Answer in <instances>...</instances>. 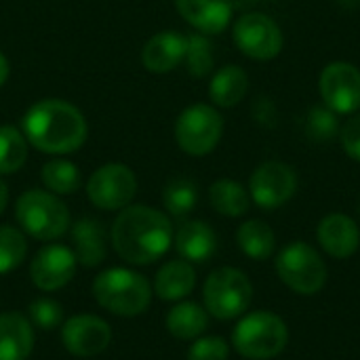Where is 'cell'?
I'll return each mask as SVG.
<instances>
[{
  "instance_id": "2",
  "label": "cell",
  "mask_w": 360,
  "mask_h": 360,
  "mask_svg": "<svg viewBox=\"0 0 360 360\" xmlns=\"http://www.w3.org/2000/svg\"><path fill=\"white\" fill-rule=\"evenodd\" d=\"M21 133L36 150L63 156L82 148L89 127L82 112L70 101L42 99L25 112L21 120Z\"/></svg>"
},
{
  "instance_id": "9",
  "label": "cell",
  "mask_w": 360,
  "mask_h": 360,
  "mask_svg": "<svg viewBox=\"0 0 360 360\" xmlns=\"http://www.w3.org/2000/svg\"><path fill=\"white\" fill-rule=\"evenodd\" d=\"M234 44L255 61H270L281 55L285 38L278 23L264 13H243L232 27Z\"/></svg>"
},
{
  "instance_id": "30",
  "label": "cell",
  "mask_w": 360,
  "mask_h": 360,
  "mask_svg": "<svg viewBox=\"0 0 360 360\" xmlns=\"http://www.w3.org/2000/svg\"><path fill=\"white\" fill-rule=\"evenodd\" d=\"M27 255L25 234L13 226H0V274L17 270Z\"/></svg>"
},
{
  "instance_id": "12",
  "label": "cell",
  "mask_w": 360,
  "mask_h": 360,
  "mask_svg": "<svg viewBox=\"0 0 360 360\" xmlns=\"http://www.w3.org/2000/svg\"><path fill=\"white\" fill-rule=\"evenodd\" d=\"M319 91L329 110L356 114L360 110V70L350 61H331L323 68Z\"/></svg>"
},
{
  "instance_id": "1",
  "label": "cell",
  "mask_w": 360,
  "mask_h": 360,
  "mask_svg": "<svg viewBox=\"0 0 360 360\" xmlns=\"http://www.w3.org/2000/svg\"><path fill=\"white\" fill-rule=\"evenodd\" d=\"M110 243L122 262L131 266H150L173 245V226L169 215L154 207L129 205L114 219Z\"/></svg>"
},
{
  "instance_id": "29",
  "label": "cell",
  "mask_w": 360,
  "mask_h": 360,
  "mask_svg": "<svg viewBox=\"0 0 360 360\" xmlns=\"http://www.w3.org/2000/svg\"><path fill=\"white\" fill-rule=\"evenodd\" d=\"M188 44H186V68L190 72V76L194 78H205L213 72L215 65V57H213V44L207 38V34H190L186 36Z\"/></svg>"
},
{
  "instance_id": "27",
  "label": "cell",
  "mask_w": 360,
  "mask_h": 360,
  "mask_svg": "<svg viewBox=\"0 0 360 360\" xmlns=\"http://www.w3.org/2000/svg\"><path fill=\"white\" fill-rule=\"evenodd\" d=\"M40 179L44 188L57 196L74 194L80 188V171L74 162L65 158H55L46 162L40 171Z\"/></svg>"
},
{
  "instance_id": "5",
  "label": "cell",
  "mask_w": 360,
  "mask_h": 360,
  "mask_svg": "<svg viewBox=\"0 0 360 360\" xmlns=\"http://www.w3.org/2000/svg\"><path fill=\"white\" fill-rule=\"evenodd\" d=\"M289 342L287 325L281 316L259 310L251 312L232 331L234 350L249 360H270L278 356Z\"/></svg>"
},
{
  "instance_id": "23",
  "label": "cell",
  "mask_w": 360,
  "mask_h": 360,
  "mask_svg": "<svg viewBox=\"0 0 360 360\" xmlns=\"http://www.w3.org/2000/svg\"><path fill=\"white\" fill-rule=\"evenodd\" d=\"M167 331L177 338V340H184V342H190V340H198L207 325H209V312L196 304V302H177V306H173L167 314Z\"/></svg>"
},
{
  "instance_id": "8",
  "label": "cell",
  "mask_w": 360,
  "mask_h": 360,
  "mask_svg": "<svg viewBox=\"0 0 360 360\" xmlns=\"http://www.w3.org/2000/svg\"><path fill=\"white\" fill-rule=\"evenodd\" d=\"M224 135L221 114L207 103H194L186 108L175 122L177 146L188 156H207L211 154Z\"/></svg>"
},
{
  "instance_id": "26",
  "label": "cell",
  "mask_w": 360,
  "mask_h": 360,
  "mask_svg": "<svg viewBox=\"0 0 360 360\" xmlns=\"http://www.w3.org/2000/svg\"><path fill=\"white\" fill-rule=\"evenodd\" d=\"M198 202V188L188 177H173L162 188V205L169 215L186 217Z\"/></svg>"
},
{
  "instance_id": "7",
  "label": "cell",
  "mask_w": 360,
  "mask_h": 360,
  "mask_svg": "<svg viewBox=\"0 0 360 360\" xmlns=\"http://www.w3.org/2000/svg\"><path fill=\"white\" fill-rule=\"evenodd\" d=\"M281 281L300 295H314L327 283V266L319 251L304 240L289 243L276 257Z\"/></svg>"
},
{
  "instance_id": "21",
  "label": "cell",
  "mask_w": 360,
  "mask_h": 360,
  "mask_svg": "<svg viewBox=\"0 0 360 360\" xmlns=\"http://www.w3.org/2000/svg\"><path fill=\"white\" fill-rule=\"evenodd\" d=\"M196 287L194 266L186 259H171L162 264L154 276V293L162 302H181Z\"/></svg>"
},
{
  "instance_id": "25",
  "label": "cell",
  "mask_w": 360,
  "mask_h": 360,
  "mask_svg": "<svg viewBox=\"0 0 360 360\" xmlns=\"http://www.w3.org/2000/svg\"><path fill=\"white\" fill-rule=\"evenodd\" d=\"M236 243H238L240 251L251 259H268L276 249L274 232L262 219L245 221L236 232Z\"/></svg>"
},
{
  "instance_id": "32",
  "label": "cell",
  "mask_w": 360,
  "mask_h": 360,
  "mask_svg": "<svg viewBox=\"0 0 360 360\" xmlns=\"http://www.w3.org/2000/svg\"><path fill=\"white\" fill-rule=\"evenodd\" d=\"M27 319H30V323L36 329L53 331V329H59L63 325L65 314H63V306L57 300H53V297H38V300L30 302Z\"/></svg>"
},
{
  "instance_id": "13",
  "label": "cell",
  "mask_w": 360,
  "mask_h": 360,
  "mask_svg": "<svg viewBox=\"0 0 360 360\" xmlns=\"http://www.w3.org/2000/svg\"><path fill=\"white\" fill-rule=\"evenodd\" d=\"M61 329V344L63 348L78 356L91 359L108 350L112 344V327L95 314H76L63 321Z\"/></svg>"
},
{
  "instance_id": "33",
  "label": "cell",
  "mask_w": 360,
  "mask_h": 360,
  "mask_svg": "<svg viewBox=\"0 0 360 360\" xmlns=\"http://www.w3.org/2000/svg\"><path fill=\"white\" fill-rule=\"evenodd\" d=\"M228 356H230V346L219 335L198 338L188 348V360H228Z\"/></svg>"
},
{
  "instance_id": "17",
  "label": "cell",
  "mask_w": 360,
  "mask_h": 360,
  "mask_svg": "<svg viewBox=\"0 0 360 360\" xmlns=\"http://www.w3.org/2000/svg\"><path fill=\"white\" fill-rule=\"evenodd\" d=\"M188 38L181 32L165 30L154 34L141 51V63L152 74H167L173 72L186 57Z\"/></svg>"
},
{
  "instance_id": "36",
  "label": "cell",
  "mask_w": 360,
  "mask_h": 360,
  "mask_svg": "<svg viewBox=\"0 0 360 360\" xmlns=\"http://www.w3.org/2000/svg\"><path fill=\"white\" fill-rule=\"evenodd\" d=\"M8 72H11L8 59H6V57H4V53L0 51V86L6 82V78H8Z\"/></svg>"
},
{
  "instance_id": "37",
  "label": "cell",
  "mask_w": 360,
  "mask_h": 360,
  "mask_svg": "<svg viewBox=\"0 0 360 360\" xmlns=\"http://www.w3.org/2000/svg\"><path fill=\"white\" fill-rule=\"evenodd\" d=\"M6 202H8V188H6V184L2 181V177H0V215H2L4 209H6Z\"/></svg>"
},
{
  "instance_id": "31",
  "label": "cell",
  "mask_w": 360,
  "mask_h": 360,
  "mask_svg": "<svg viewBox=\"0 0 360 360\" xmlns=\"http://www.w3.org/2000/svg\"><path fill=\"white\" fill-rule=\"evenodd\" d=\"M340 118L327 105H316L306 116V137L314 143H327L340 135Z\"/></svg>"
},
{
  "instance_id": "10",
  "label": "cell",
  "mask_w": 360,
  "mask_h": 360,
  "mask_svg": "<svg viewBox=\"0 0 360 360\" xmlns=\"http://www.w3.org/2000/svg\"><path fill=\"white\" fill-rule=\"evenodd\" d=\"M137 194V177L122 162L99 167L86 181V196L101 211H122Z\"/></svg>"
},
{
  "instance_id": "22",
  "label": "cell",
  "mask_w": 360,
  "mask_h": 360,
  "mask_svg": "<svg viewBox=\"0 0 360 360\" xmlns=\"http://www.w3.org/2000/svg\"><path fill=\"white\" fill-rule=\"evenodd\" d=\"M249 93V74L240 65L219 68L209 84V97L217 108H234Z\"/></svg>"
},
{
  "instance_id": "34",
  "label": "cell",
  "mask_w": 360,
  "mask_h": 360,
  "mask_svg": "<svg viewBox=\"0 0 360 360\" xmlns=\"http://www.w3.org/2000/svg\"><path fill=\"white\" fill-rule=\"evenodd\" d=\"M338 139H340L342 150L346 152V156H350L352 160L360 162V114H352L340 127Z\"/></svg>"
},
{
  "instance_id": "24",
  "label": "cell",
  "mask_w": 360,
  "mask_h": 360,
  "mask_svg": "<svg viewBox=\"0 0 360 360\" xmlns=\"http://www.w3.org/2000/svg\"><path fill=\"white\" fill-rule=\"evenodd\" d=\"M211 207L226 217H243L251 207L249 190L234 179H217L209 188Z\"/></svg>"
},
{
  "instance_id": "18",
  "label": "cell",
  "mask_w": 360,
  "mask_h": 360,
  "mask_svg": "<svg viewBox=\"0 0 360 360\" xmlns=\"http://www.w3.org/2000/svg\"><path fill=\"white\" fill-rule=\"evenodd\" d=\"M173 243L181 259L190 264H205L217 251V234L215 230L200 219L184 221L173 234Z\"/></svg>"
},
{
  "instance_id": "4",
  "label": "cell",
  "mask_w": 360,
  "mask_h": 360,
  "mask_svg": "<svg viewBox=\"0 0 360 360\" xmlns=\"http://www.w3.org/2000/svg\"><path fill=\"white\" fill-rule=\"evenodd\" d=\"M15 219L23 234L51 243L68 232L70 209L49 190H27L15 202Z\"/></svg>"
},
{
  "instance_id": "15",
  "label": "cell",
  "mask_w": 360,
  "mask_h": 360,
  "mask_svg": "<svg viewBox=\"0 0 360 360\" xmlns=\"http://www.w3.org/2000/svg\"><path fill=\"white\" fill-rule=\"evenodd\" d=\"M175 6L200 34H221L234 15V0H175Z\"/></svg>"
},
{
  "instance_id": "35",
  "label": "cell",
  "mask_w": 360,
  "mask_h": 360,
  "mask_svg": "<svg viewBox=\"0 0 360 360\" xmlns=\"http://www.w3.org/2000/svg\"><path fill=\"white\" fill-rule=\"evenodd\" d=\"M251 114H253L255 122L262 124V127H274L276 124V108H274L272 99L266 97V95H259L255 99V103L251 108Z\"/></svg>"
},
{
  "instance_id": "14",
  "label": "cell",
  "mask_w": 360,
  "mask_h": 360,
  "mask_svg": "<svg viewBox=\"0 0 360 360\" xmlns=\"http://www.w3.org/2000/svg\"><path fill=\"white\" fill-rule=\"evenodd\" d=\"M78 259L74 251L65 245H46L42 247L32 264H30V278L32 285L44 293H53L63 289L76 274Z\"/></svg>"
},
{
  "instance_id": "6",
  "label": "cell",
  "mask_w": 360,
  "mask_h": 360,
  "mask_svg": "<svg viewBox=\"0 0 360 360\" xmlns=\"http://www.w3.org/2000/svg\"><path fill=\"white\" fill-rule=\"evenodd\" d=\"M251 297V281L236 268H217L209 274L202 287L205 310L219 321H232L240 316L249 308Z\"/></svg>"
},
{
  "instance_id": "16",
  "label": "cell",
  "mask_w": 360,
  "mask_h": 360,
  "mask_svg": "<svg viewBox=\"0 0 360 360\" xmlns=\"http://www.w3.org/2000/svg\"><path fill=\"white\" fill-rule=\"evenodd\" d=\"M321 247L335 259H346L359 251V224L344 213H329L321 219L316 230Z\"/></svg>"
},
{
  "instance_id": "3",
  "label": "cell",
  "mask_w": 360,
  "mask_h": 360,
  "mask_svg": "<svg viewBox=\"0 0 360 360\" xmlns=\"http://www.w3.org/2000/svg\"><path fill=\"white\" fill-rule=\"evenodd\" d=\"M95 302L110 314L133 319L143 314L152 302L150 281L131 268H108L93 281Z\"/></svg>"
},
{
  "instance_id": "20",
  "label": "cell",
  "mask_w": 360,
  "mask_h": 360,
  "mask_svg": "<svg viewBox=\"0 0 360 360\" xmlns=\"http://www.w3.org/2000/svg\"><path fill=\"white\" fill-rule=\"evenodd\" d=\"M74 255L80 266L97 268L108 255V234L101 221L95 217H82L72 226Z\"/></svg>"
},
{
  "instance_id": "11",
  "label": "cell",
  "mask_w": 360,
  "mask_h": 360,
  "mask_svg": "<svg viewBox=\"0 0 360 360\" xmlns=\"http://www.w3.org/2000/svg\"><path fill=\"white\" fill-rule=\"evenodd\" d=\"M297 192V173L291 165L281 160H266L262 162L251 179H249V194L251 200L262 209H278L287 205Z\"/></svg>"
},
{
  "instance_id": "19",
  "label": "cell",
  "mask_w": 360,
  "mask_h": 360,
  "mask_svg": "<svg viewBox=\"0 0 360 360\" xmlns=\"http://www.w3.org/2000/svg\"><path fill=\"white\" fill-rule=\"evenodd\" d=\"M34 325L21 312L0 314V360H27L34 352Z\"/></svg>"
},
{
  "instance_id": "28",
  "label": "cell",
  "mask_w": 360,
  "mask_h": 360,
  "mask_svg": "<svg viewBox=\"0 0 360 360\" xmlns=\"http://www.w3.org/2000/svg\"><path fill=\"white\" fill-rule=\"evenodd\" d=\"M27 160V139L11 124L0 127V175L17 173Z\"/></svg>"
}]
</instances>
